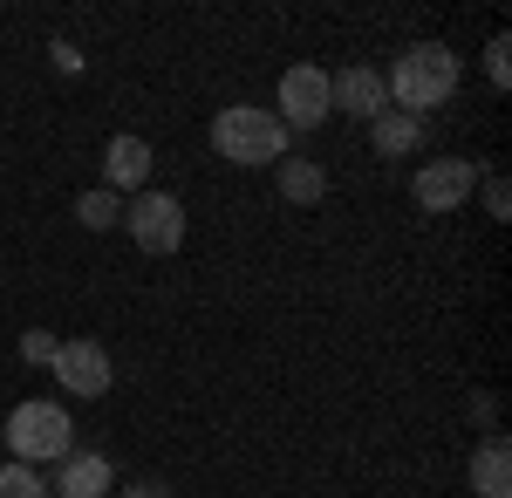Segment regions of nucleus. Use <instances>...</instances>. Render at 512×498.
<instances>
[{
	"label": "nucleus",
	"instance_id": "nucleus-1",
	"mask_svg": "<svg viewBox=\"0 0 512 498\" xmlns=\"http://www.w3.org/2000/svg\"><path fill=\"white\" fill-rule=\"evenodd\" d=\"M458 82H465L458 48H444V41H417V48H403V55H396V69L383 76V89H390V110L431 116L437 103H451V96H458Z\"/></svg>",
	"mask_w": 512,
	"mask_h": 498
},
{
	"label": "nucleus",
	"instance_id": "nucleus-2",
	"mask_svg": "<svg viewBox=\"0 0 512 498\" xmlns=\"http://www.w3.org/2000/svg\"><path fill=\"white\" fill-rule=\"evenodd\" d=\"M0 437H7V458L14 464H62L76 451V417L62 410V403H48V396H28V403H14L7 423H0Z\"/></svg>",
	"mask_w": 512,
	"mask_h": 498
},
{
	"label": "nucleus",
	"instance_id": "nucleus-3",
	"mask_svg": "<svg viewBox=\"0 0 512 498\" xmlns=\"http://www.w3.org/2000/svg\"><path fill=\"white\" fill-rule=\"evenodd\" d=\"M212 151L226 164H280L287 157V130H280L274 110H253V103H233V110L212 116Z\"/></svg>",
	"mask_w": 512,
	"mask_h": 498
},
{
	"label": "nucleus",
	"instance_id": "nucleus-4",
	"mask_svg": "<svg viewBox=\"0 0 512 498\" xmlns=\"http://www.w3.org/2000/svg\"><path fill=\"white\" fill-rule=\"evenodd\" d=\"M123 226L137 239V253H151V260H171L178 246H185V198L178 192H137L123 198Z\"/></svg>",
	"mask_w": 512,
	"mask_h": 498
},
{
	"label": "nucleus",
	"instance_id": "nucleus-5",
	"mask_svg": "<svg viewBox=\"0 0 512 498\" xmlns=\"http://www.w3.org/2000/svg\"><path fill=\"white\" fill-rule=\"evenodd\" d=\"M274 116H280V130H315V123H328V116H335L328 110V69L294 62L274 89Z\"/></svg>",
	"mask_w": 512,
	"mask_h": 498
},
{
	"label": "nucleus",
	"instance_id": "nucleus-6",
	"mask_svg": "<svg viewBox=\"0 0 512 498\" xmlns=\"http://www.w3.org/2000/svg\"><path fill=\"white\" fill-rule=\"evenodd\" d=\"M478 178L485 171H478L472 157H431V164H417L410 198H417V212H458V205H472Z\"/></svg>",
	"mask_w": 512,
	"mask_h": 498
},
{
	"label": "nucleus",
	"instance_id": "nucleus-7",
	"mask_svg": "<svg viewBox=\"0 0 512 498\" xmlns=\"http://www.w3.org/2000/svg\"><path fill=\"white\" fill-rule=\"evenodd\" d=\"M55 383L82 396V403H96V396H110L117 383V362H110V348L103 342H62L55 348Z\"/></svg>",
	"mask_w": 512,
	"mask_h": 498
},
{
	"label": "nucleus",
	"instance_id": "nucleus-8",
	"mask_svg": "<svg viewBox=\"0 0 512 498\" xmlns=\"http://www.w3.org/2000/svg\"><path fill=\"white\" fill-rule=\"evenodd\" d=\"M103 185L117 198L151 192V144H144L137 130H117V137L103 144Z\"/></svg>",
	"mask_w": 512,
	"mask_h": 498
},
{
	"label": "nucleus",
	"instance_id": "nucleus-9",
	"mask_svg": "<svg viewBox=\"0 0 512 498\" xmlns=\"http://www.w3.org/2000/svg\"><path fill=\"white\" fill-rule=\"evenodd\" d=\"M328 110H342V116H362V123H376V116L390 110L383 69L355 62V69H342V76H328Z\"/></svg>",
	"mask_w": 512,
	"mask_h": 498
},
{
	"label": "nucleus",
	"instance_id": "nucleus-10",
	"mask_svg": "<svg viewBox=\"0 0 512 498\" xmlns=\"http://www.w3.org/2000/svg\"><path fill=\"white\" fill-rule=\"evenodd\" d=\"M48 492L55 498H110L117 492V464L103 458V451H69L62 471L48 478Z\"/></svg>",
	"mask_w": 512,
	"mask_h": 498
},
{
	"label": "nucleus",
	"instance_id": "nucleus-11",
	"mask_svg": "<svg viewBox=\"0 0 512 498\" xmlns=\"http://www.w3.org/2000/svg\"><path fill=\"white\" fill-rule=\"evenodd\" d=\"M472 498H512V444L499 430L472 451Z\"/></svg>",
	"mask_w": 512,
	"mask_h": 498
},
{
	"label": "nucleus",
	"instance_id": "nucleus-12",
	"mask_svg": "<svg viewBox=\"0 0 512 498\" xmlns=\"http://www.w3.org/2000/svg\"><path fill=\"white\" fill-rule=\"evenodd\" d=\"M274 185H280V198H287V205H321V198H328V171H321L315 157H280L274 164Z\"/></svg>",
	"mask_w": 512,
	"mask_h": 498
},
{
	"label": "nucleus",
	"instance_id": "nucleus-13",
	"mask_svg": "<svg viewBox=\"0 0 512 498\" xmlns=\"http://www.w3.org/2000/svg\"><path fill=\"white\" fill-rule=\"evenodd\" d=\"M369 144L383 157H410L417 144H424V116H410V110H383L376 123H369Z\"/></svg>",
	"mask_w": 512,
	"mask_h": 498
},
{
	"label": "nucleus",
	"instance_id": "nucleus-14",
	"mask_svg": "<svg viewBox=\"0 0 512 498\" xmlns=\"http://www.w3.org/2000/svg\"><path fill=\"white\" fill-rule=\"evenodd\" d=\"M76 226H89V232H110V226H123V198L110 192V185L82 192V198H76Z\"/></svg>",
	"mask_w": 512,
	"mask_h": 498
},
{
	"label": "nucleus",
	"instance_id": "nucleus-15",
	"mask_svg": "<svg viewBox=\"0 0 512 498\" xmlns=\"http://www.w3.org/2000/svg\"><path fill=\"white\" fill-rule=\"evenodd\" d=\"M0 498H55L48 492V471H35V464H0Z\"/></svg>",
	"mask_w": 512,
	"mask_h": 498
},
{
	"label": "nucleus",
	"instance_id": "nucleus-16",
	"mask_svg": "<svg viewBox=\"0 0 512 498\" xmlns=\"http://www.w3.org/2000/svg\"><path fill=\"white\" fill-rule=\"evenodd\" d=\"M485 82H492L499 96L512 89V35H492V41H485Z\"/></svg>",
	"mask_w": 512,
	"mask_h": 498
},
{
	"label": "nucleus",
	"instance_id": "nucleus-17",
	"mask_svg": "<svg viewBox=\"0 0 512 498\" xmlns=\"http://www.w3.org/2000/svg\"><path fill=\"white\" fill-rule=\"evenodd\" d=\"M55 348H62V335L28 328V335H21V362H28V369H55Z\"/></svg>",
	"mask_w": 512,
	"mask_h": 498
},
{
	"label": "nucleus",
	"instance_id": "nucleus-18",
	"mask_svg": "<svg viewBox=\"0 0 512 498\" xmlns=\"http://www.w3.org/2000/svg\"><path fill=\"white\" fill-rule=\"evenodd\" d=\"M478 192H485V212H492V219H512V185L499 178V171H492V178H478Z\"/></svg>",
	"mask_w": 512,
	"mask_h": 498
},
{
	"label": "nucleus",
	"instance_id": "nucleus-19",
	"mask_svg": "<svg viewBox=\"0 0 512 498\" xmlns=\"http://www.w3.org/2000/svg\"><path fill=\"white\" fill-rule=\"evenodd\" d=\"M48 55H55V69H62V76H76V69H82V55H76V48H69V41H55Z\"/></svg>",
	"mask_w": 512,
	"mask_h": 498
},
{
	"label": "nucleus",
	"instance_id": "nucleus-20",
	"mask_svg": "<svg viewBox=\"0 0 512 498\" xmlns=\"http://www.w3.org/2000/svg\"><path fill=\"white\" fill-rule=\"evenodd\" d=\"M117 498H171V492H164V485H123Z\"/></svg>",
	"mask_w": 512,
	"mask_h": 498
}]
</instances>
